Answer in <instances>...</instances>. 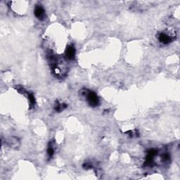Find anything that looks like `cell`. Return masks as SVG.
<instances>
[{
  "label": "cell",
  "mask_w": 180,
  "mask_h": 180,
  "mask_svg": "<svg viewBox=\"0 0 180 180\" xmlns=\"http://www.w3.org/2000/svg\"><path fill=\"white\" fill-rule=\"evenodd\" d=\"M92 164L91 163V162H84V165H83V168L84 169H86V170H87V169H90V168H92Z\"/></svg>",
  "instance_id": "obj_11"
},
{
  "label": "cell",
  "mask_w": 180,
  "mask_h": 180,
  "mask_svg": "<svg viewBox=\"0 0 180 180\" xmlns=\"http://www.w3.org/2000/svg\"><path fill=\"white\" fill-rule=\"evenodd\" d=\"M27 96H28V99H29L30 106H31V107H33L34 106V103H35V99H34V95L32 94V93L27 92Z\"/></svg>",
  "instance_id": "obj_9"
},
{
  "label": "cell",
  "mask_w": 180,
  "mask_h": 180,
  "mask_svg": "<svg viewBox=\"0 0 180 180\" xmlns=\"http://www.w3.org/2000/svg\"><path fill=\"white\" fill-rule=\"evenodd\" d=\"M67 108V105L66 103H59V102H57L56 103V105L55 106V110L57 112H61L64 110L65 108Z\"/></svg>",
  "instance_id": "obj_8"
},
{
  "label": "cell",
  "mask_w": 180,
  "mask_h": 180,
  "mask_svg": "<svg viewBox=\"0 0 180 180\" xmlns=\"http://www.w3.org/2000/svg\"><path fill=\"white\" fill-rule=\"evenodd\" d=\"M82 96H85L87 97L89 104L92 107H97L99 105V99L96 93L92 91H87L86 90H82Z\"/></svg>",
  "instance_id": "obj_1"
},
{
  "label": "cell",
  "mask_w": 180,
  "mask_h": 180,
  "mask_svg": "<svg viewBox=\"0 0 180 180\" xmlns=\"http://www.w3.org/2000/svg\"><path fill=\"white\" fill-rule=\"evenodd\" d=\"M34 16L40 21H43L45 18V11L41 5H37L34 11Z\"/></svg>",
  "instance_id": "obj_4"
},
{
  "label": "cell",
  "mask_w": 180,
  "mask_h": 180,
  "mask_svg": "<svg viewBox=\"0 0 180 180\" xmlns=\"http://www.w3.org/2000/svg\"><path fill=\"white\" fill-rule=\"evenodd\" d=\"M170 159V156L169 155V153H165L162 155V160L165 162H168Z\"/></svg>",
  "instance_id": "obj_10"
},
{
  "label": "cell",
  "mask_w": 180,
  "mask_h": 180,
  "mask_svg": "<svg viewBox=\"0 0 180 180\" xmlns=\"http://www.w3.org/2000/svg\"><path fill=\"white\" fill-rule=\"evenodd\" d=\"M158 40L162 44H168L174 40V38L170 35V34L165 33V32H161V33L158 34Z\"/></svg>",
  "instance_id": "obj_3"
},
{
  "label": "cell",
  "mask_w": 180,
  "mask_h": 180,
  "mask_svg": "<svg viewBox=\"0 0 180 180\" xmlns=\"http://www.w3.org/2000/svg\"><path fill=\"white\" fill-rule=\"evenodd\" d=\"M75 53H76V51H75V47L73 44L69 45L67 47L66 51H65V56L68 60H73L74 59L75 56Z\"/></svg>",
  "instance_id": "obj_5"
},
{
  "label": "cell",
  "mask_w": 180,
  "mask_h": 180,
  "mask_svg": "<svg viewBox=\"0 0 180 180\" xmlns=\"http://www.w3.org/2000/svg\"><path fill=\"white\" fill-rule=\"evenodd\" d=\"M7 142H8V144L11 147H12V148H14V149L18 148L21 144L20 140H19L17 137H15V136H11V137H10L7 140Z\"/></svg>",
  "instance_id": "obj_6"
},
{
  "label": "cell",
  "mask_w": 180,
  "mask_h": 180,
  "mask_svg": "<svg viewBox=\"0 0 180 180\" xmlns=\"http://www.w3.org/2000/svg\"><path fill=\"white\" fill-rule=\"evenodd\" d=\"M47 154H48L49 158H51L53 157V155L54 154V147L53 143L51 142H49V144L48 145V148H47Z\"/></svg>",
  "instance_id": "obj_7"
},
{
  "label": "cell",
  "mask_w": 180,
  "mask_h": 180,
  "mask_svg": "<svg viewBox=\"0 0 180 180\" xmlns=\"http://www.w3.org/2000/svg\"><path fill=\"white\" fill-rule=\"evenodd\" d=\"M158 154V151L155 149H151L147 153L146 157V161H145V165L152 167L154 163L155 157Z\"/></svg>",
  "instance_id": "obj_2"
}]
</instances>
